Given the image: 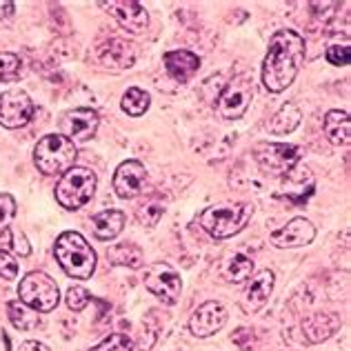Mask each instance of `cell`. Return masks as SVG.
<instances>
[{
  "label": "cell",
  "mask_w": 351,
  "mask_h": 351,
  "mask_svg": "<svg viewBox=\"0 0 351 351\" xmlns=\"http://www.w3.org/2000/svg\"><path fill=\"white\" fill-rule=\"evenodd\" d=\"M302 114L300 109L295 107L293 103H285L278 112H276L269 120V132L276 136H285V134H291L295 127L300 125Z\"/></svg>",
  "instance_id": "22"
},
{
  "label": "cell",
  "mask_w": 351,
  "mask_h": 351,
  "mask_svg": "<svg viewBox=\"0 0 351 351\" xmlns=\"http://www.w3.org/2000/svg\"><path fill=\"white\" fill-rule=\"evenodd\" d=\"M98 58L107 67L125 69L136 62V47L123 38H109L98 47Z\"/></svg>",
  "instance_id": "17"
},
{
  "label": "cell",
  "mask_w": 351,
  "mask_h": 351,
  "mask_svg": "<svg viewBox=\"0 0 351 351\" xmlns=\"http://www.w3.org/2000/svg\"><path fill=\"white\" fill-rule=\"evenodd\" d=\"M107 258L112 261L114 265L120 267H129V269H141L145 258H143V249L136 247L132 243H123V245H116L107 252Z\"/></svg>",
  "instance_id": "24"
},
{
  "label": "cell",
  "mask_w": 351,
  "mask_h": 351,
  "mask_svg": "<svg viewBox=\"0 0 351 351\" xmlns=\"http://www.w3.org/2000/svg\"><path fill=\"white\" fill-rule=\"evenodd\" d=\"M165 60V69L167 73L178 82H187L191 80L193 73L200 67V58L189 49H176V51H167L162 56Z\"/></svg>",
  "instance_id": "18"
},
{
  "label": "cell",
  "mask_w": 351,
  "mask_h": 351,
  "mask_svg": "<svg viewBox=\"0 0 351 351\" xmlns=\"http://www.w3.org/2000/svg\"><path fill=\"white\" fill-rule=\"evenodd\" d=\"M34 116V103L23 89H9L0 94V127L18 129Z\"/></svg>",
  "instance_id": "10"
},
{
  "label": "cell",
  "mask_w": 351,
  "mask_h": 351,
  "mask_svg": "<svg viewBox=\"0 0 351 351\" xmlns=\"http://www.w3.org/2000/svg\"><path fill=\"white\" fill-rule=\"evenodd\" d=\"M16 218V200L9 193H0V234H9V225Z\"/></svg>",
  "instance_id": "27"
},
{
  "label": "cell",
  "mask_w": 351,
  "mask_h": 351,
  "mask_svg": "<svg viewBox=\"0 0 351 351\" xmlns=\"http://www.w3.org/2000/svg\"><path fill=\"white\" fill-rule=\"evenodd\" d=\"M9 243L14 245V252H16V254H21V256H29V254H32V247H29V243H27L25 234L14 232V234H12V240H9Z\"/></svg>",
  "instance_id": "34"
},
{
  "label": "cell",
  "mask_w": 351,
  "mask_h": 351,
  "mask_svg": "<svg viewBox=\"0 0 351 351\" xmlns=\"http://www.w3.org/2000/svg\"><path fill=\"white\" fill-rule=\"evenodd\" d=\"M53 254H56L64 274L71 278L87 280L96 269V252L78 232L60 234L53 245Z\"/></svg>",
  "instance_id": "2"
},
{
  "label": "cell",
  "mask_w": 351,
  "mask_h": 351,
  "mask_svg": "<svg viewBox=\"0 0 351 351\" xmlns=\"http://www.w3.org/2000/svg\"><path fill=\"white\" fill-rule=\"evenodd\" d=\"M134 343L132 338L125 334H112L109 338H105L103 343H98L91 351H132Z\"/></svg>",
  "instance_id": "28"
},
{
  "label": "cell",
  "mask_w": 351,
  "mask_h": 351,
  "mask_svg": "<svg viewBox=\"0 0 351 351\" xmlns=\"http://www.w3.org/2000/svg\"><path fill=\"white\" fill-rule=\"evenodd\" d=\"M98 123L100 120L94 109H87V107L71 109V112H67L60 120L62 136L69 138L71 143L73 141H89V138L96 134Z\"/></svg>",
  "instance_id": "14"
},
{
  "label": "cell",
  "mask_w": 351,
  "mask_h": 351,
  "mask_svg": "<svg viewBox=\"0 0 351 351\" xmlns=\"http://www.w3.org/2000/svg\"><path fill=\"white\" fill-rule=\"evenodd\" d=\"M304 38L298 32L280 29L269 38L267 56L263 60V85L271 94L287 89L304 62Z\"/></svg>",
  "instance_id": "1"
},
{
  "label": "cell",
  "mask_w": 351,
  "mask_h": 351,
  "mask_svg": "<svg viewBox=\"0 0 351 351\" xmlns=\"http://www.w3.org/2000/svg\"><path fill=\"white\" fill-rule=\"evenodd\" d=\"M274 291V271L271 269H263L254 276L252 285L245 293V300H243V309L245 311H258L263 309L269 295Z\"/></svg>",
  "instance_id": "19"
},
{
  "label": "cell",
  "mask_w": 351,
  "mask_h": 351,
  "mask_svg": "<svg viewBox=\"0 0 351 351\" xmlns=\"http://www.w3.org/2000/svg\"><path fill=\"white\" fill-rule=\"evenodd\" d=\"M340 325H343V320L336 313H313V316L302 320L300 329H302V338L309 345H318L322 340L334 336L340 329Z\"/></svg>",
  "instance_id": "16"
},
{
  "label": "cell",
  "mask_w": 351,
  "mask_h": 351,
  "mask_svg": "<svg viewBox=\"0 0 351 351\" xmlns=\"http://www.w3.org/2000/svg\"><path fill=\"white\" fill-rule=\"evenodd\" d=\"M0 276H3L5 280H16V276H18L16 258L9 252H5V249H0Z\"/></svg>",
  "instance_id": "32"
},
{
  "label": "cell",
  "mask_w": 351,
  "mask_h": 351,
  "mask_svg": "<svg viewBox=\"0 0 351 351\" xmlns=\"http://www.w3.org/2000/svg\"><path fill=\"white\" fill-rule=\"evenodd\" d=\"M147 184V169L143 162L138 160H125L118 165L114 173V191L118 198L132 200L141 196Z\"/></svg>",
  "instance_id": "11"
},
{
  "label": "cell",
  "mask_w": 351,
  "mask_h": 351,
  "mask_svg": "<svg viewBox=\"0 0 351 351\" xmlns=\"http://www.w3.org/2000/svg\"><path fill=\"white\" fill-rule=\"evenodd\" d=\"M254 158L263 171L269 173H287L300 160V152L295 145L282 143H258L254 147Z\"/></svg>",
  "instance_id": "8"
},
{
  "label": "cell",
  "mask_w": 351,
  "mask_h": 351,
  "mask_svg": "<svg viewBox=\"0 0 351 351\" xmlns=\"http://www.w3.org/2000/svg\"><path fill=\"white\" fill-rule=\"evenodd\" d=\"M162 207L160 205H147V207H141L138 209V220H141V225L145 227H156L158 225V220L162 218Z\"/></svg>",
  "instance_id": "31"
},
{
  "label": "cell",
  "mask_w": 351,
  "mask_h": 351,
  "mask_svg": "<svg viewBox=\"0 0 351 351\" xmlns=\"http://www.w3.org/2000/svg\"><path fill=\"white\" fill-rule=\"evenodd\" d=\"M252 271H254V261H252V258L243 256V254L232 256V258H229V261L225 263V267H223L225 280H227V282H234V285L245 282V280L249 278V276H252Z\"/></svg>",
  "instance_id": "25"
},
{
  "label": "cell",
  "mask_w": 351,
  "mask_h": 351,
  "mask_svg": "<svg viewBox=\"0 0 351 351\" xmlns=\"http://www.w3.org/2000/svg\"><path fill=\"white\" fill-rule=\"evenodd\" d=\"M254 100V82L245 73L234 76L220 91L216 100V112L223 120H238L243 118Z\"/></svg>",
  "instance_id": "7"
},
{
  "label": "cell",
  "mask_w": 351,
  "mask_h": 351,
  "mask_svg": "<svg viewBox=\"0 0 351 351\" xmlns=\"http://www.w3.org/2000/svg\"><path fill=\"white\" fill-rule=\"evenodd\" d=\"M325 136L331 145H349L351 141V120L347 112H340V109H331L325 116Z\"/></svg>",
  "instance_id": "20"
},
{
  "label": "cell",
  "mask_w": 351,
  "mask_h": 351,
  "mask_svg": "<svg viewBox=\"0 0 351 351\" xmlns=\"http://www.w3.org/2000/svg\"><path fill=\"white\" fill-rule=\"evenodd\" d=\"M316 238V227H313L307 218H293L287 225L271 232L269 240L271 245L278 249H293V247H304L311 245Z\"/></svg>",
  "instance_id": "15"
},
{
  "label": "cell",
  "mask_w": 351,
  "mask_h": 351,
  "mask_svg": "<svg viewBox=\"0 0 351 351\" xmlns=\"http://www.w3.org/2000/svg\"><path fill=\"white\" fill-rule=\"evenodd\" d=\"M78 149L69 138L62 134H47L43 136L34 149V162L38 171L47 176H62L71 167H76Z\"/></svg>",
  "instance_id": "3"
},
{
  "label": "cell",
  "mask_w": 351,
  "mask_h": 351,
  "mask_svg": "<svg viewBox=\"0 0 351 351\" xmlns=\"http://www.w3.org/2000/svg\"><path fill=\"white\" fill-rule=\"evenodd\" d=\"M96 173L87 167H71L60 176L56 184V200L58 205L76 211L82 205H87L96 191Z\"/></svg>",
  "instance_id": "5"
},
{
  "label": "cell",
  "mask_w": 351,
  "mask_h": 351,
  "mask_svg": "<svg viewBox=\"0 0 351 351\" xmlns=\"http://www.w3.org/2000/svg\"><path fill=\"white\" fill-rule=\"evenodd\" d=\"M327 60L331 64H336V67H347L351 60V51L347 45H343V47H340V45H331L327 49Z\"/></svg>",
  "instance_id": "33"
},
{
  "label": "cell",
  "mask_w": 351,
  "mask_h": 351,
  "mask_svg": "<svg viewBox=\"0 0 351 351\" xmlns=\"http://www.w3.org/2000/svg\"><path fill=\"white\" fill-rule=\"evenodd\" d=\"M21 351H49V347L38 343V340H27V343L21 345Z\"/></svg>",
  "instance_id": "35"
},
{
  "label": "cell",
  "mask_w": 351,
  "mask_h": 351,
  "mask_svg": "<svg viewBox=\"0 0 351 351\" xmlns=\"http://www.w3.org/2000/svg\"><path fill=\"white\" fill-rule=\"evenodd\" d=\"M21 71V58L16 53L3 51L0 53V80H12Z\"/></svg>",
  "instance_id": "29"
},
{
  "label": "cell",
  "mask_w": 351,
  "mask_h": 351,
  "mask_svg": "<svg viewBox=\"0 0 351 351\" xmlns=\"http://www.w3.org/2000/svg\"><path fill=\"white\" fill-rule=\"evenodd\" d=\"M145 287L165 304H176L180 298L182 282L173 267H169L167 263H156L145 274Z\"/></svg>",
  "instance_id": "9"
},
{
  "label": "cell",
  "mask_w": 351,
  "mask_h": 351,
  "mask_svg": "<svg viewBox=\"0 0 351 351\" xmlns=\"http://www.w3.org/2000/svg\"><path fill=\"white\" fill-rule=\"evenodd\" d=\"M100 5L116 18L123 29L132 34H143L147 25H149V14H147V9L141 3H134V0H109V3Z\"/></svg>",
  "instance_id": "12"
},
{
  "label": "cell",
  "mask_w": 351,
  "mask_h": 351,
  "mask_svg": "<svg viewBox=\"0 0 351 351\" xmlns=\"http://www.w3.org/2000/svg\"><path fill=\"white\" fill-rule=\"evenodd\" d=\"M254 216V205L249 202H240L234 207H209L200 214V227L205 229L209 236L218 240L232 238L240 234L247 227V223Z\"/></svg>",
  "instance_id": "4"
},
{
  "label": "cell",
  "mask_w": 351,
  "mask_h": 351,
  "mask_svg": "<svg viewBox=\"0 0 351 351\" xmlns=\"http://www.w3.org/2000/svg\"><path fill=\"white\" fill-rule=\"evenodd\" d=\"M7 316H9V320H12V325L21 331H32L40 325L38 311L27 307L23 300H9L7 302Z\"/></svg>",
  "instance_id": "23"
},
{
  "label": "cell",
  "mask_w": 351,
  "mask_h": 351,
  "mask_svg": "<svg viewBox=\"0 0 351 351\" xmlns=\"http://www.w3.org/2000/svg\"><path fill=\"white\" fill-rule=\"evenodd\" d=\"M18 295H21V300L27 307H32L34 311H40V313L53 311L60 302L58 285L43 271L27 274L21 280V285H18Z\"/></svg>",
  "instance_id": "6"
},
{
  "label": "cell",
  "mask_w": 351,
  "mask_h": 351,
  "mask_svg": "<svg viewBox=\"0 0 351 351\" xmlns=\"http://www.w3.org/2000/svg\"><path fill=\"white\" fill-rule=\"evenodd\" d=\"M227 322V309L216 300H209L193 311L189 318V329L196 338H209L220 331Z\"/></svg>",
  "instance_id": "13"
},
{
  "label": "cell",
  "mask_w": 351,
  "mask_h": 351,
  "mask_svg": "<svg viewBox=\"0 0 351 351\" xmlns=\"http://www.w3.org/2000/svg\"><path fill=\"white\" fill-rule=\"evenodd\" d=\"M149 103H152V98L147 91L143 89H138V87H132V89H127V94L123 96V112L129 114V116H143L147 109H149Z\"/></svg>",
  "instance_id": "26"
},
{
  "label": "cell",
  "mask_w": 351,
  "mask_h": 351,
  "mask_svg": "<svg viewBox=\"0 0 351 351\" xmlns=\"http://www.w3.org/2000/svg\"><path fill=\"white\" fill-rule=\"evenodd\" d=\"M91 227H94V234L98 240H112L116 238L125 227V214L118 209H107L100 211L94 218H91Z\"/></svg>",
  "instance_id": "21"
},
{
  "label": "cell",
  "mask_w": 351,
  "mask_h": 351,
  "mask_svg": "<svg viewBox=\"0 0 351 351\" xmlns=\"http://www.w3.org/2000/svg\"><path fill=\"white\" fill-rule=\"evenodd\" d=\"M89 300H91V295H89V291L85 289V287H69V291H67V307L71 309V311H82L89 304Z\"/></svg>",
  "instance_id": "30"
}]
</instances>
